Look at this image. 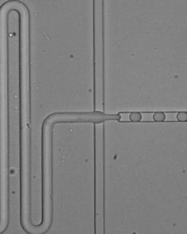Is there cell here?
<instances>
[{"instance_id":"cell-1","label":"cell","mask_w":187,"mask_h":234,"mask_svg":"<svg viewBox=\"0 0 187 234\" xmlns=\"http://www.w3.org/2000/svg\"><path fill=\"white\" fill-rule=\"evenodd\" d=\"M153 118L156 122H163L166 120V114L163 112H156L153 114Z\"/></svg>"},{"instance_id":"cell-2","label":"cell","mask_w":187,"mask_h":234,"mask_svg":"<svg viewBox=\"0 0 187 234\" xmlns=\"http://www.w3.org/2000/svg\"><path fill=\"white\" fill-rule=\"evenodd\" d=\"M142 117H143V116H142L140 112H131L129 116L130 120L131 121V122H138L141 121Z\"/></svg>"},{"instance_id":"cell-3","label":"cell","mask_w":187,"mask_h":234,"mask_svg":"<svg viewBox=\"0 0 187 234\" xmlns=\"http://www.w3.org/2000/svg\"><path fill=\"white\" fill-rule=\"evenodd\" d=\"M176 118L179 122H186L187 112H179L176 115Z\"/></svg>"}]
</instances>
